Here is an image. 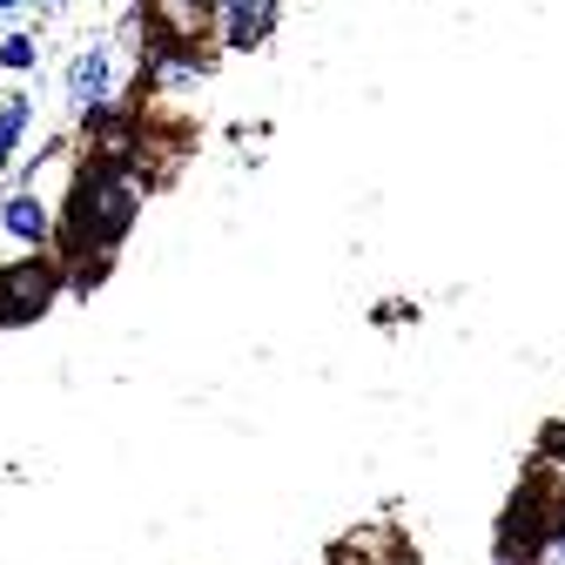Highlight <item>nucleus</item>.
<instances>
[{
    "label": "nucleus",
    "mask_w": 565,
    "mask_h": 565,
    "mask_svg": "<svg viewBox=\"0 0 565 565\" xmlns=\"http://www.w3.org/2000/svg\"><path fill=\"white\" fill-rule=\"evenodd\" d=\"M135 216H141V189H135V175L121 169V156H95V162H82L75 189H67L61 243H67V256H75V263L115 256V243L128 236Z\"/></svg>",
    "instance_id": "obj_1"
},
{
    "label": "nucleus",
    "mask_w": 565,
    "mask_h": 565,
    "mask_svg": "<svg viewBox=\"0 0 565 565\" xmlns=\"http://www.w3.org/2000/svg\"><path fill=\"white\" fill-rule=\"evenodd\" d=\"M54 303H61V263H47V256H14V263H0V330L41 323Z\"/></svg>",
    "instance_id": "obj_2"
},
{
    "label": "nucleus",
    "mask_w": 565,
    "mask_h": 565,
    "mask_svg": "<svg viewBox=\"0 0 565 565\" xmlns=\"http://www.w3.org/2000/svg\"><path fill=\"white\" fill-rule=\"evenodd\" d=\"M209 14L230 47H263L276 34V0H209Z\"/></svg>",
    "instance_id": "obj_3"
},
{
    "label": "nucleus",
    "mask_w": 565,
    "mask_h": 565,
    "mask_svg": "<svg viewBox=\"0 0 565 565\" xmlns=\"http://www.w3.org/2000/svg\"><path fill=\"white\" fill-rule=\"evenodd\" d=\"M108 95H115V54L108 47H88V54L67 61V102L75 108H102Z\"/></svg>",
    "instance_id": "obj_4"
},
{
    "label": "nucleus",
    "mask_w": 565,
    "mask_h": 565,
    "mask_svg": "<svg viewBox=\"0 0 565 565\" xmlns=\"http://www.w3.org/2000/svg\"><path fill=\"white\" fill-rule=\"evenodd\" d=\"M0 230H8L21 249H41L54 236V216H47V202L34 189H14V195H0Z\"/></svg>",
    "instance_id": "obj_5"
},
{
    "label": "nucleus",
    "mask_w": 565,
    "mask_h": 565,
    "mask_svg": "<svg viewBox=\"0 0 565 565\" xmlns=\"http://www.w3.org/2000/svg\"><path fill=\"white\" fill-rule=\"evenodd\" d=\"M28 115H34V102H28V95H8V102H0V169L14 162L21 135H28Z\"/></svg>",
    "instance_id": "obj_6"
},
{
    "label": "nucleus",
    "mask_w": 565,
    "mask_h": 565,
    "mask_svg": "<svg viewBox=\"0 0 565 565\" xmlns=\"http://www.w3.org/2000/svg\"><path fill=\"white\" fill-rule=\"evenodd\" d=\"M41 61V47H34V34H8L0 41V67H8V75H28V67Z\"/></svg>",
    "instance_id": "obj_7"
},
{
    "label": "nucleus",
    "mask_w": 565,
    "mask_h": 565,
    "mask_svg": "<svg viewBox=\"0 0 565 565\" xmlns=\"http://www.w3.org/2000/svg\"><path fill=\"white\" fill-rule=\"evenodd\" d=\"M545 565H565V505L552 519V539H545Z\"/></svg>",
    "instance_id": "obj_8"
},
{
    "label": "nucleus",
    "mask_w": 565,
    "mask_h": 565,
    "mask_svg": "<svg viewBox=\"0 0 565 565\" xmlns=\"http://www.w3.org/2000/svg\"><path fill=\"white\" fill-rule=\"evenodd\" d=\"M14 8H21V0H0V14H14Z\"/></svg>",
    "instance_id": "obj_9"
}]
</instances>
